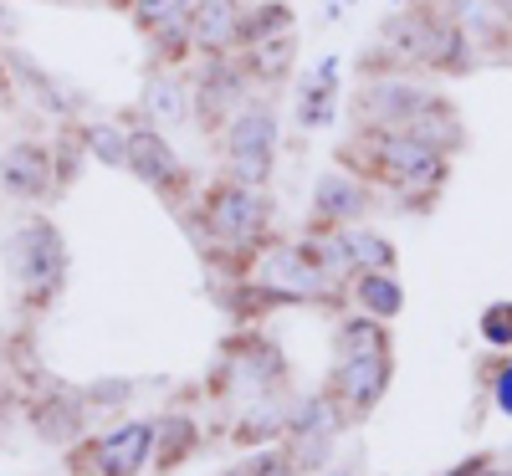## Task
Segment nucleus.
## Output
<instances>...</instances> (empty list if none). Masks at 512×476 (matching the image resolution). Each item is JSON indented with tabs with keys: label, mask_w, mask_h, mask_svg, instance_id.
Listing matches in <instances>:
<instances>
[{
	"label": "nucleus",
	"mask_w": 512,
	"mask_h": 476,
	"mask_svg": "<svg viewBox=\"0 0 512 476\" xmlns=\"http://www.w3.org/2000/svg\"><path fill=\"white\" fill-rule=\"evenodd\" d=\"M16 267H21V277H26L36 292L57 287V277H62V236H57L47 221L21 226V231H16Z\"/></svg>",
	"instance_id": "f257e3e1"
},
{
	"label": "nucleus",
	"mask_w": 512,
	"mask_h": 476,
	"mask_svg": "<svg viewBox=\"0 0 512 476\" xmlns=\"http://www.w3.org/2000/svg\"><path fill=\"white\" fill-rule=\"evenodd\" d=\"M149 446H154V430L149 425H123L118 436L103 441V476H134L144 466Z\"/></svg>",
	"instance_id": "6e6552de"
},
{
	"label": "nucleus",
	"mask_w": 512,
	"mask_h": 476,
	"mask_svg": "<svg viewBox=\"0 0 512 476\" xmlns=\"http://www.w3.org/2000/svg\"><path fill=\"white\" fill-rule=\"evenodd\" d=\"M190 0H139V21L144 26H164V21H180Z\"/></svg>",
	"instance_id": "dca6fc26"
},
{
	"label": "nucleus",
	"mask_w": 512,
	"mask_h": 476,
	"mask_svg": "<svg viewBox=\"0 0 512 476\" xmlns=\"http://www.w3.org/2000/svg\"><path fill=\"white\" fill-rule=\"evenodd\" d=\"M88 149H93L103 164H128V139L118 134V128H108V123L88 128Z\"/></svg>",
	"instance_id": "4468645a"
},
{
	"label": "nucleus",
	"mask_w": 512,
	"mask_h": 476,
	"mask_svg": "<svg viewBox=\"0 0 512 476\" xmlns=\"http://www.w3.org/2000/svg\"><path fill=\"white\" fill-rule=\"evenodd\" d=\"M379 164L395 169L400 180H436V175H441V149L420 144V139H410V134L379 139Z\"/></svg>",
	"instance_id": "20e7f679"
},
{
	"label": "nucleus",
	"mask_w": 512,
	"mask_h": 476,
	"mask_svg": "<svg viewBox=\"0 0 512 476\" xmlns=\"http://www.w3.org/2000/svg\"><path fill=\"white\" fill-rule=\"evenodd\" d=\"M0 180H6L11 195H41L47 190V154L36 144H11L6 159H0Z\"/></svg>",
	"instance_id": "423d86ee"
},
{
	"label": "nucleus",
	"mask_w": 512,
	"mask_h": 476,
	"mask_svg": "<svg viewBox=\"0 0 512 476\" xmlns=\"http://www.w3.org/2000/svg\"><path fill=\"white\" fill-rule=\"evenodd\" d=\"M93 395H98V400H123V395H128V384H98Z\"/></svg>",
	"instance_id": "aec40b11"
},
{
	"label": "nucleus",
	"mask_w": 512,
	"mask_h": 476,
	"mask_svg": "<svg viewBox=\"0 0 512 476\" xmlns=\"http://www.w3.org/2000/svg\"><path fill=\"white\" fill-rule=\"evenodd\" d=\"M190 36L200 41L205 52H226V47H236V41H241V16H236V0H195Z\"/></svg>",
	"instance_id": "7ed1b4c3"
},
{
	"label": "nucleus",
	"mask_w": 512,
	"mask_h": 476,
	"mask_svg": "<svg viewBox=\"0 0 512 476\" xmlns=\"http://www.w3.org/2000/svg\"><path fill=\"white\" fill-rule=\"evenodd\" d=\"M144 113L154 123H185V82L175 77H154L144 88Z\"/></svg>",
	"instance_id": "9b49d317"
},
{
	"label": "nucleus",
	"mask_w": 512,
	"mask_h": 476,
	"mask_svg": "<svg viewBox=\"0 0 512 476\" xmlns=\"http://www.w3.org/2000/svg\"><path fill=\"white\" fill-rule=\"evenodd\" d=\"M359 297L369 302L374 313H400V287H395V277H364V287H359Z\"/></svg>",
	"instance_id": "2eb2a0df"
},
{
	"label": "nucleus",
	"mask_w": 512,
	"mask_h": 476,
	"mask_svg": "<svg viewBox=\"0 0 512 476\" xmlns=\"http://www.w3.org/2000/svg\"><path fill=\"white\" fill-rule=\"evenodd\" d=\"M497 400H502V410L512 415V364H507V374H502V384H497Z\"/></svg>",
	"instance_id": "6ab92c4d"
},
{
	"label": "nucleus",
	"mask_w": 512,
	"mask_h": 476,
	"mask_svg": "<svg viewBox=\"0 0 512 476\" xmlns=\"http://www.w3.org/2000/svg\"><path fill=\"white\" fill-rule=\"evenodd\" d=\"M384 379H390V359H384V349L374 343L369 323H354V333H349V364H344L349 395H354L359 405H369L379 389H384Z\"/></svg>",
	"instance_id": "f03ea898"
},
{
	"label": "nucleus",
	"mask_w": 512,
	"mask_h": 476,
	"mask_svg": "<svg viewBox=\"0 0 512 476\" xmlns=\"http://www.w3.org/2000/svg\"><path fill=\"white\" fill-rule=\"evenodd\" d=\"M431 98H420L410 93L405 82H369V93H364V113L374 123H410Z\"/></svg>",
	"instance_id": "1a4fd4ad"
},
{
	"label": "nucleus",
	"mask_w": 512,
	"mask_h": 476,
	"mask_svg": "<svg viewBox=\"0 0 512 476\" xmlns=\"http://www.w3.org/2000/svg\"><path fill=\"white\" fill-rule=\"evenodd\" d=\"M354 256L369 262V267H384V262H390V246H384L379 236H354Z\"/></svg>",
	"instance_id": "a211bd4d"
},
{
	"label": "nucleus",
	"mask_w": 512,
	"mask_h": 476,
	"mask_svg": "<svg viewBox=\"0 0 512 476\" xmlns=\"http://www.w3.org/2000/svg\"><path fill=\"white\" fill-rule=\"evenodd\" d=\"M318 210L323 215H354V210H364V190L349 185L344 175H328V180H318Z\"/></svg>",
	"instance_id": "ddd939ff"
},
{
	"label": "nucleus",
	"mask_w": 512,
	"mask_h": 476,
	"mask_svg": "<svg viewBox=\"0 0 512 476\" xmlns=\"http://www.w3.org/2000/svg\"><path fill=\"white\" fill-rule=\"evenodd\" d=\"M216 231L221 236H246L256 221H262V200H256L251 190H241V185H231V190H221L216 195Z\"/></svg>",
	"instance_id": "9d476101"
},
{
	"label": "nucleus",
	"mask_w": 512,
	"mask_h": 476,
	"mask_svg": "<svg viewBox=\"0 0 512 476\" xmlns=\"http://www.w3.org/2000/svg\"><path fill=\"white\" fill-rule=\"evenodd\" d=\"M128 169H134L139 180H149V185H169L175 180V169H180V159L169 154V144L159 139V134H128Z\"/></svg>",
	"instance_id": "39448f33"
},
{
	"label": "nucleus",
	"mask_w": 512,
	"mask_h": 476,
	"mask_svg": "<svg viewBox=\"0 0 512 476\" xmlns=\"http://www.w3.org/2000/svg\"><path fill=\"white\" fill-rule=\"evenodd\" d=\"M482 333H487V343H512V308H492L482 318Z\"/></svg>",
	"instance_id": "f3484780"
},
{
	"label": "nucleus",
	"mask_w": 512,
	"mask_h": 476,
	"mask_svg": "<svg viewBox=\"0 0 512 476\" xmlns=\"http://www.w3.org/2000/svg\"><path fill=\"white\" fill-rule=\"evenodd\" d=\"M226 144H231V154H267L272 159V149H277V118H272V108H241L231 118Z\"/></svg>",
	"instance_id": "0eeeda50"
},
{
	"label": "nucleus",
	"mask_w": 512,
	"mask_h": 476,
	"mask_svg": "<svg viewBox=\"0 0 512 476\" xmlns=\"http://www.w3.org/2000/svg\"><path fill=\"white\" fill-rule=\"evenodd\" d=\"M410 139L431 144V149H456V144H461V128H456L451 113H436V118H431V103H425V108L410 118Z\"/></svg>",
	"instance_id": "f8f14e48"
},
{
	"label": "nucleus",
	"mask_w": 512,
	"mask_h": 476,
	"mask_svg": "<svg viewBox=\"0 0 512 476\" xmlns=\"http://www.w3.org/2000/svg\"><path fill=\"white\" fill-rule=\"evenodd\" d=\"M497 6H502V11H512V0H497Z\"/></svg>",
	"instance_id": "412c9836"
}]
</instances>
